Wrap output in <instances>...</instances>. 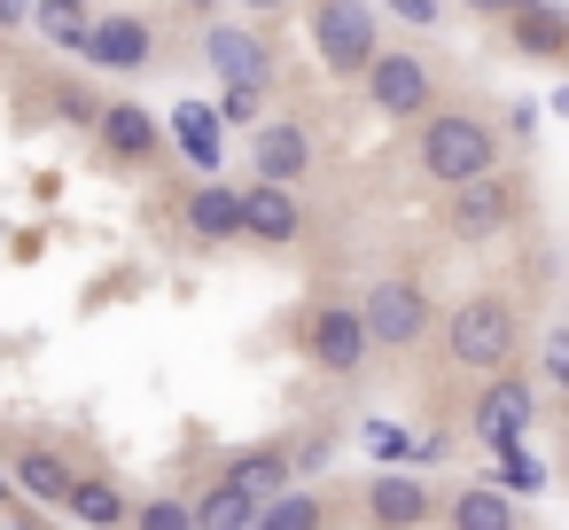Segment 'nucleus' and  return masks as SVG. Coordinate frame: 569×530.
<instances>
[{
    "label": "nucleus",
    "mask_w": 569,
    "mask_h": 530,
    "mask_svg": "<svg viewBox=\"0 0 569 530\" xmlns=\"http://www.w3.org/2000/svg\"><path fill=\"white\" fill-rule=\"evenodd\" d=\"M413 126H421L413 133V157H421V172L437 188H460L476 172H499V133L476 110H421Z\"/></svg>",
    "instance_id": "nucleus-1"
},
{
    "label": "nucleus",
    "mask_w": 569,
    "mask_h": 530,
    "mask_svg": "<svg viewBox=\"0 0 569 530\" xmlns=\"http://www.w3.org/2000/svg\"><path fill=\"white\" fill-rule=\"evenodd\" d=\"M312 56L328 63V79H359L382 56V24L367 0H320L312 9Z\"/></svg>",
    "instance_id": "nucleus-2"
},
{
    "label": "nucleus",
    "mask_w": 569,
    "mask_h": 530,
    "mask_svg": "<svg viewBox=\"0 0 569 530\" xmlns=\"http://www.w3.org/2000/svg\"><path fill=\"white\" fill-rule=\"evenodd\" d=\"M445 336H452V359H460V367L491 374V367H507V351H515V304H507V297H468V304H452Z\"/></svg>",
    "instance_id": "nucleus-3"
},
{
    "label": "nucleus",
    "mask_w": 569,
    "mask_h": 530,
    "mask_svg": "<svg viewBox=\"0 0 569 530\" xmlns=\"http://www.w3.org/2000/svg\"><path fill=\"white\" fill-rule=\"evenodd\" d=\"M429 297H421V281H375L367 289V304H359V328H367V343H382V351H413L421 336H429Z\"/></svg>",
    "instance_id": "nucleus-4"
},
{
    "label": "nucleus",
    "mask_w": 569,
    "mask_h": 530,
    "mask_svg": "<svg viewBox=\"0 0 569 530\" xmlns=\"http://www.w3.org/2000/svg\"><path fill=\"white\" fill-rule=\"evenodd\" d=\"M359 79H367V102H375L382 118H421V110H437V79H429L421 56H398V48H390V56H375Z\"/></svg>",
    "instance_id": "nucleus-5"
},
{
    "label": "nucleus",
    "mask_w": 569,
    "mask_h": 530,
    "mask_svg": "<svg viewBox=\"0 0 569 530\" xmlns=\"http://www.w3.org/2000/svg\"><path fill=\"white\" fill-rule=\"evenodd\" d=\"M203 63L227 87H273V40L258 24H203Z\"/></svg>",
    "instance_id": "nucleus-6"
},
{
    "label": "nucleus",
    "mask_w": 569,
    "mask_h": 530,
    "mask_svg": "<svg viewBox=\"0 0 569 530\" xmlns=\"http://www.w3.org/2000/svg\"><path fill=\"white\" fill-rule=\"evenodd\" d=\"M94 71H149V56H157V32H149V17H133V9H110V17H87V48H79Z\"/></svg>",
    "instance_id": "nucleus-7"
},
{
    "label": "nucleus",
    "mask_w": 569,
    "mask_h": 530,
    "mask_svg": "<svg viewBox=\"0 0 569 530\" xmlns=\"http://www.w3.org/2000/svg\"><path fill=\"white\" fill-rule=\"evenodd\" d=\"M507 227H515V180L476 172V180L452 188V234H460V242H491V234H507Z\"/></svg>",
    "instance_id": "nucleus-8"
},
{
    "label": "nucleus",
    "mask_w": 569,
    "mask_h": 530,
    "mask_svg": "<svg viewBox=\"0 0 569 530\" xmlns=\"http://www.w3.org/2000/svg\"><path fill=\"white\" fill-rule=\"evenodd\" d=\"M234 227H242V242H273V250H289V242L305 234L297 188H273V180H258V188H234Z\"/></svg>",
    "instance_id": "nucleus-9"
},
{
    "label": "nucleus",
    "mask_w": 569,
    "mask_h": 530,
    "mask_svg": "<svg viewBox=\"0 0 569 530\" xmlns=\"http://www.w3.org/2000/svg\"><path fill=\"white\" fill-rule=\"evenodd\" d=\"M305 343H312V359L328 367V374H359L367 367V328H359V304H320L312 320H305Z\"/></svg>",
    "instance_id": "nucleus-10"
},
{
    "label": "nucleus",
    "mask_w": 569,
    "mask_h": 530,
    "mask_svg": "<svg viewBox=\"0 0 569 530\" xmlns=\"http://www.w3.org/2000/svg\"><path fill=\"white\" fill-rule=\"evenodd\" d=\"M250 164H258V180H273V188H297V180L312 172V133H305V126H289V118H273V126H250Z\"/></svg>",
    "instance_id": "nucleus-11"
},
{
    "label": "nucleus",
    "mask_w": 569,
    "mask_h": 530,
    "mask_svg": "<svg viewBox=\"0 0 569 530\" xmlns=\"http://www.w3.org/2000/svg\"><path fill=\"white\" fill-rule=\"evenodd\" d=\"M530 413H538V390H530L522 374H507V382H491V390L476 398V437H483L491 452H507V444H522Z\"/></svg>",
    "instance_id": "nucleus-12"
},
{
    "label": "nucleus",
    "mask_w": 569,
    "mask_h": 530,
    "mask_svg": "<svg viewBox=\"0 0 569 530\" xmlns=\"http://www.w3.org/2000/svg\"><path fill=\"white\" fill-rule=\"evenodd\" d=\"M94 133H102V149H110L118 164H149V157H164V118H149L141 102H102Z\"/></svg>",
    "instance_id": "nucleus-13"
},
{
    "label": "nucleus",
    "mask_w": 569,
    "mask_h": 530,
    "mask_svg": "<svg viewBox=\"0 0 569 530\" xmlns=\"http://www.w3.org/2000/svg\"><path fill=\"white\" fill-rule=\"evenodd\" d=\"M164 149H180V157L196 164V180H211L219 157H227V126H219V110H211V102H180V110L164 118Z\"/></svg>",
    "instance_id": "nucleus-14"
},
{
    "label": "nucleus",
    "mask_w": 569,
    "mask_h": 530,
    "mask_svg": "<svg viewBox=\"0 0 569 530\" xmlns=\"http://www.w3.org/2000/svg\"><path fill=\"white\" fill-rule=\"evenodd\" d=\"M367 514H375L382 530H413V522L429 514V491H421L413 476H398V468H382V476L367 483Z\"/></svg>",
    "instance_id": "nucleus-15"
},
{
    "label": "nucleus",
    "mask_w": 569,
    "mask_h": 530,
    "mask_svg": "<svg viewBox=\"0 0 569 530\" xmlns=\"http://www.w3.org/2000/svg\"><path fill=\"white\" fill-rule=\"evenodd\" d=\"M71 514H79V530H126L133 522V499L110 483V476H71V499H63Z\"/></svg>",
    "instance_id": "nucleus-16"
},
{
    "label": "nucleus",
    "mask_w": 569,
    "mask_h": 530,
    "mask_svg": "<svg viewBox=\"0 0 569 530\" xmlns=\"http://www.w3.org/2000/svg\"><path fill=\"white\" fill-rule=\"evenodd\" d=\"M180 211H188V234H203V242H234V234H242V227H234V188H227L219 172L196 180Z\"/></svg>",
    "instance_id": "nucleus-17"
},
{
    "label": "nucleus",
    "mask_w": 569,
    "mask_h": 530,
    "mask_svg": "<svg viewBox=\"0 0 569 530\" xmlns=\"http://www.w3.org/2000/svg\"><path fill=\"white\" fill-rule=\"evenodd\" d=\"M219 483H234L250 507H266L273 491H289V452H273V444H258V452H242V460H227V476Z\"/></svg>",
    "instance_id": "nucleus-18"
},
{
    "label": "nucleus",
    "mask_w": 569,
    "mask_h": 530,
    "mask_svg": "<svg viewBox=\"0 0 569 530\" xmlns=\"http://www.w3.org/2000/svg\"><path fill=\"white\" fill-rule=\"evenodd\" d=\"M17 483L40 499V507H63L71 499V468L48 452V444H32V452H17Z\"/></svg>",
    "instance_id": "nucleus-19"
},
{
    "label": "nucleus",
    "mask_w": 569,
    "mask_h": 530,
    "mask_svg": "<svg viewBox=\"0 0 569 530\" xmlns=\"http://www.w3.org/2000/svg\"><path fill=\"white\" fill-rule=\"evenodd\" d=\"M452 530H515V499L491 491V483H476V491L452 499Z\"/></svg>",
    "instance_id": "nucleus-20"
},
{
    "label": "nucleus",
    "mask_w": 569,
    "mask_h": 530,
    "mask_svg": "<svg viewBox=\"0 0 569 530\" xmlns=\"http://www.w3.org/2000/svg\"><path fill=\"white\" fill-rule=\"evenodd\" d=\"M320 491H273L258 514H250V530H320Z\"/></svg>",
    "instance_id": "nucleus-21"
},
{
    "label": "nucleus",
    "mask_w": 569,
    "mask_h": 530,
    "mask_svg": "<svg viewBox=\"0 0 569 530\" xmlns=\"http://www.w3.org/2000/svg\"><path fill=\"white\" fill-rule=\"evenodd\" d=\"M250 514H258V507H250L234 483H211V491L188 507V522H196V530H250Z\"/></svg>",
    "instance_id": "nucleus-22"
},
{
    "label": "nucleus",
    "mask_w": 569,
    "mask_h": 530,
    "mask_svg": "<svg viewBox=\"0 0 569 530\" xmlns=\"http://www.w3.org/2000/svg\"><path fill=\"white\" fill-rule=\"evenodd\" d=\"M32 32H40L48 48L79 56V48H87V9H63V0H32Z\"/></svg>",
    "instance_id": "nucleus-23"
},
{
    "label": "nucleus",
    "mask_w": 569,
    "mask_h": 530,
    "mask_svg": "<svg viewBox=\"0 0 569 530\" xmlns=\"http://www.w3.org/2000/svg\"><path fill=\"white\" fill-rule=\"evenodd\" d=\"M507 24H515V48L522 56H561L569 48V24L546 17V9H507Z\"/></svg>",
    "instance_id": "nucleus-24"
},
{
    "label": "nucleus",
    "mask_w": 569,
    "mask_h": 530,
    "mask_svg": "<svg viewBox=\"0 0 569 530\" xmlns=\"http://www.w3.org/2000/svg\"><path fill=\"white\" fill-rule=\"evenodd\" d=\"M546 483V468L522 452V444H507V452H491V491H507V499H530Z\"/></svg>",
    "instance_id": "nucleus-25"
},
{
    "label": "nucleus",
    "mask_w": 569,
    "mask_h": 530,
    "mask_svg": "<svg viewBox=\"0 0 569 530\" xmlns=\"http://www.w3.org/2000/svg\"><path fill=\"white\" fill-rule=\"evenodd\" d=\"M359 444H367V452H375L382 468L413 460V429H398V421H382V413H375V421H359Z\"/></svg>",
    "instance_id": "nucleus-26"
},
{
    "label": "nucleus",
    "mask_w": 569,
    "mask_h": 530,
    "mask_svg": "<svg viewBox=\"0 0 569 530\" xmlns=\"http://www.w3.org/2000/svg\"><path fill=\"white\" fill-rule=\"evenodd\" d=\"M211 110H219V126H266V87H227Z\"/></svg>",
    "instance_id": "nucleus-27"
},
{
    "label": "nucleus",
    "mask_w": 569,
    "mask_h": 530,
    "mask_svg": "<svg viewBox=\"0 0 569 530\" xmlns=\"http://www.w3.org/2000/svg\"><path fill=\"white\" fill-rule=\"evenodd\" d=\"M56 118H63V126H79V133H94L102 102H94V94H79V87H56Z\"/></svg>",
    "instance_id": "nucleus-28"
},
{
    "label": "nucleus",
    "mask_w": 569,
    "mask_h": 530,
    "mask_svg": "<svg viewBox=\"0 0 569 530\" xmlns=\"http://www.w3.org/2000/svg\"><path fill=\"white\" fill-rule=\"evenodd\" d=\"M538 367H546V382H553V390H569V320L538 343Z\"/></svg>",
    "instance_id": "nucleus-29"
},
{
    "label": "nucleus",
    "mask_w": 569,
    "mask_h": 530,
    "mask_svg": "<svg viewBox=\"0 0 569 530\" xmlns=\"http://www.w3.org/2000/svg\"><path fill=\"white\" fill-rule=\"evenodd\" d=\"M133 522H141V530H196V522H188V499H149Z\"/></svg>",
    "instance_id": "nucleus-30"
},
{
    "label": "nucleus",
    "mask_w": 569,
    "mask_h": 530,
    "mask_svg": "<svg viewBox=\"0 0 569 530\" xmlns=\"http://www.w3.org/2000/svg\"><path fill=\"white\" fill-rule=\"evenodd\" d=\"M382 9H390L398 24H413V32H429V24H445V0H382Z\"/></svg>",
    "instance_id": "nucleus-31"
},
{
    "label": "nucleus",
    "mask_w": 569,
    "mask_h": 530,
    "mask_svg": "<svg viewBox=\"0 0 569 530\" xmlns=\"http://www.w3.org/2000/svg\"><path fill=\"white\" fill-rule=\"evenodd\" d=\"M32 24V0H0V32H24Z\"/></svg>",
    "instance_id": "nucleus-32"
},
{
    "label": "nucleus",
    "mask_w": 569,
    "mask_h": 530,
    "mask_svg": "<svg viewBox=\"0 0 569 530\" xmlns=\"http://www.w3.org/2000/svg\"><path fill=\"white\" fill-rule=\"evenodd\" d=\"M460 9H468V17H483V24H499V17H507V0H460Z\"/></svg>",
    "instance_id": "nucleus-33"
},
{
    "label": "nucleus",
    "mask_w": 569,
    "mask_h": 530,
    "mask_svg": "<svg viewBox=\"0 0 569 530\" xmlns=\"http://www.w3.org/2000/svg\"><path fill=\"white\" fill-rule=\"evenodd\" d=\"M507 9H546V17H561V24H569V0H507Z\"/></svg>",
    "instance_id": "nucleus-34"
},
{
    "label": "nucleus",
    "mask_w": 569,
    "mask_h": 530,
    "mask_svg": "<svg viewBox=\"0 0 569 530\" xmlns=\"http://www.w3.org/2000/svg\"><path fill=\"white\" fill-rule=\"evenodd\" d=\"M234 9H250V17H281L289 0H234Z\"/></svg>",
    "instance_id": "nucleus-35"
},
{
    "label": "nucleus",
    "mask_w": 569,
    "mask_h": 530,
    "mask_svg": "<svg viewBox=\"0 0 569 530\" xmlns=\"http://www.w3.org/2000/svg\"><path fill=\"white\" fill-rule=\"evenodd\" d=\"M553 118H569V79H561V87H553Z\"/></svg>",
    "instance_id": "nucleus-36"
},
{
    "label": "nucleus",
    "mask_w": 569,
    "mask_h": 530,
    "mask_svg": "<svg viewBox=\"0 0 569 530\" xmlns=\"http://www.w3.org/2000/svg\"><path fill=\"white\" fill-rule=\"evenodd\" d=\"M180 9H196V17H211V9H227V0H180Z\"/></svg>",
    "instance_id": "nucleus-37"
},
{
    "label": "nucleus",
    "mask_w": 569,
    "mask_h": 530,
    "mask_svg": "<svg viewBox=\"0 0 569 530\" xmlns=\"http://www.w3.org/2000/svg\"><path fill=\"white\" fill-rule=\"evenodd\" d=\"M0 530H40V522H9V514H0Z\"/></svg>",
    "instance_id": "nucleus-38"
},
{
    "label": "nucleus",
    "mask_w": 569,
    "mask_h": 530,
    "mask_svg": "<svg viewBox=\"0 0 569 530\" xmlns=\"http://www.w3.org/2000/svg\"><path fill=\"white\" fill-rule=\"evenodd\" d=\"M0 507H9V476H0Z\"/></svg>",
    "instance_id": "nucleus-39"
},
{
    "label": "nucleus",
    "mask_w": 569,
    "mask_h": 530,
    "mask_svg": "<svg viewBox=\"0 0 569 530\" xmlns=\"http://www.w3.org/2000/svg\"><path fill=\"white\" fill-rule=\"evenodd\" d=\"M63 9H94V0H63Z\"/></svg>",
    "instance_id": "nucleus-40"
}]
</instances>
